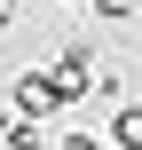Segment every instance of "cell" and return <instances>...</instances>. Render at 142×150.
Masks as SVG:
<instances>
[{"instance_id": "277c9868", "label": "cell", "mask_w": 142, "mask_h": 150, "mask_svg": "<svg viewBox=\"0 0 142 150\" xmlns=\"http://www.w3.org/2000/svg\"><path fill=\"white\" fill-rule=\"evenodd\" d=\"M16 127H24V119H16V103H0V150H16Z\"/></svg>"}, {"instance_id": "8992f818", "label": "cell", "mask_w": 142, "mask_h": 150, "mask_svg": "<svg viewBox=\"0 0 142 150\" xmlns=\"http://www.w3.org/2000/svg\"><path fill=\"white\" fill-rule=\"evenodd\" d=\"M55 150H95V142H87V134H63V142H55Z\"/></svg>"}, {"instance_id": "6da1fadb", "label": "cell", "mask_w": 142, "mask_h": 150, "mask_svg": "<svg viewBox=\"0 0 142 150\" xmlns=\"http://www.w3.org/2000/svg\"><path fill=\"white\" fill-rule=\"evenodd\" d=\"M8 103H16V119H55V111H63V87L40 79V71H24V79L8 87Z\"/></svg>"}, {"instance_id": "3957f363", "label": "cell", "mask_w": 142, "mask_h": 150, "mask_svg": "<svg viewBox=\"0 0 142 150\" xmlns=\"http://www.w3.org/2000/svg\"><path fill=\"white\" fill-rule=\"evenodd\" d=\"M111 142L119 150H142V103H126V111L111 119Z\"/></svg>"}, {"instance_id": "7a4b0ae2", "label": "cell", "mask_w": 142, "mask_h": 150, "mask_svg": "<svg viewBox=\"0 0 142 150\" xmlns=\"http://www.w3.org/2000/svg\"><path fill=\"white\" fill-rule=\"evenodd\" d=\"M47 79L63 87V103H79V95H95V55H87V47H63Z\"/></svg>"}, {"instance_id": "5b68a950", "label": "cell", "mask_w": 142, "mask_h": 150, "mask_svg": "<svg viewBox=\"0 0 142 150\" xmlns=\"http://www.w3.org/2000/svg\"><path fill=\"white\" fill-rule=\"evenodd\" d=\"M95 16H111V24H126V16H134V0H95Z\"/></svg>"}, {"instance_id": "52a82bcc", "label": "cell", "mask_w": 142, "mask_h": 150, "mask_svg": "<svg viewBox=\"0 0 142 150\" xmlns=\"http://www.w3.org/2000/svg\"><path fill=\"white\" fill-rule=\"evenodd\" d=\"M8 24H16V0H0V32H8Z\"/></svg>"}]
</instances>
